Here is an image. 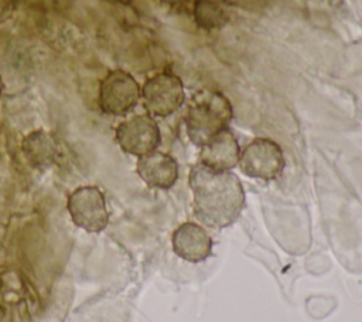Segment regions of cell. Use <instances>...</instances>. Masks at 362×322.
<instances>
[{"mask_svg": "<svg viewBox=\"0 0 362 322\" xmlns=\"http://www.w3.org/2000/svg\"><path fill=\"white\" fill-rule=\"evenodd\" d=\"M16 11V0H0V24L8 21Z\"/></svg>", "mask_w": 362, "mask_h": 322, "instance_id": "13", "label": "cell"}, {"mask_svg": "<svg viewBox=\"0 0 362 322\" xmlns=\"http://www.w3.org/2000/svg\"><path fill=\"white\" fill-rule=\"evenodd\" d=\"M239 157L240 145L228 127L199 147L198 162L216 171H232L238 165Z\"/></svg>", "mask_w": 362, "mask_h": 322, "instance_id": "10", "label": "cell"}, {"mask_svg": "<svg viewBox=\"0 0 362 322\" xmlns=\"http://www.w3.org/2000/svg\"><path fill=\"white\" fill-rule=\"evenodd\" d=\"M115 140L122 151L140 158L157 150L161 133L154 117L147 113L134 114L116 126Z\"/></svg>", "mask_w": 362, "mask_h": 322, "instance_id": "7", "label": "cell"}, {"mask_svg": "<svg viewBox=\"0 0 362 322\" xmlns=\"http://www.w3.org/2000/svg\"><path fill=\"white\" fill-rule=\"evenodd\" d=\"M21 153L31 168L45 169L51 167L59 154V145L52 133L38 129L24 136Z\"/></svg>", "mask_w": 362, "mask_h": 322, "instance_id": "11", "label": "cell"}, {"mask_svg": "<svg viewBox=\"0 0 362 322\" xmlns=\"http://www.w3.org/2000/svg\"><path fill=\"white\" fill-rule=\"evenodd\" d=\"M141 88L129 72L123 69L110 71L99 85L98 105L109 116H126L139 103Z\"/></svg>", "mask_w": 362, "mask_h": 322, "instance_id": "5", "label": "cell"}, {"mask_svg": "<svg viewBox=\"0 0 362 322\" xmlns=\"http://www.w3.org/2000/svg\"><path fill=\"white\" fill-rule=\"evenodd\" d=\"M233 13L232 0H194L192 14L195 24L205 31L219 30L226 25Z\"/></svg>", "mask_w": 362, "mask_h": 322, "instance_id": "12", "label": "cell"}, {"mask_svg": "<svg viewBox=\"0 0 362 322\" xmlns=\"http://www.w3.org/2000/svg\"><path fill=\"white\" fill-rule=\"evenodd\" d=\"M286 160L280 145L266 137H257L249 141L243 150L238 167L240 172L253 179L273 181L284 169Z\"/></svg>", "mask_w": 362, "mask_h": 322, "instance_id": "3", "label": "cell"}, {"mask_svg": "<svg viewBox=\"0 0 362 322\" xmlns=\"http://www.w3.org/2000/svg\"><path fill=\"white\" fill-rule=\"evenodd\" d=\"M158 1L171 8H181V7H185L187 4H189L191 1L194 3V0H158Z\"/></svg>", "mask_w": 362, "mask_h": 322, "instance_id": "14", "label": "cell"}, {"mask_svg": "<svg viewBox=\"0 0 362 322\" xmlns=\"http://www.w3.org/2000/svg\"><path fill=\"white\" fill-rule=\"evenodd\" d=\"M72 222L88 233H99L109 225V210L103 192L96 185L75 188L66 199Z\"/></svg>", "mask_w": 362, "mask_h": 322, "instance_id": "4", "label": "cell"}, {"mask_svg": "<svg viewBox=\"0 0 362 322\" xmlns=\"http://www.w3.org/2000/svg\"><path fill=\"white\" fill-rule=\"evenodd\" d=\"M0 287H1V278H0Z\"/></svg>", "mask_w": 362, "mask_h": 322, "instance_id": "18", "label": "cell"}, {"mask_svg": "<svg viewBox=\"0 0 362 322\" xmlns=\"http://www.w3.org/2000/svg\"><path fill=\"white\" fill-rule=\"evenodd\" d=\"M4 319V308L0 305V322H3Z\"/></svg>", "mask_w": 362, "mask_h": 322, "instance_id": "16", "label": "cell"}, {"mask_svg": "<svg viewBox=\"0 0 362 322\" xmlns=\"http://www.w3.org/2000/svg\"><path fill=\"white\" fill-rule=\"evenodd\" d=\"M171 247L184 261L202 263L212 256L214 240L204 225L187 220L173 230Z\"/></svg>", "mask_w": 362, "mask_h": 322, "instance_id": "8", "label": "cell"}, {"mask_svg": "<svg viewBox=\"0 0 362 322\" xmlns=\"http://www.w3.org/2000/svg\"><path fill=\"white\" fill-rule=\"evenodd\" d=\"M117 1H120V3H129L130 0H117Z\"/></svg>", "mask_w": 362, "mask_h": 322, "instance_id": "17", "label": "cell"}, {"mask_svg": "<svg viewBox=\"0 0 362 322\" xmlns=\"http://www.w3.org/2000/svg\"><path fill=\"white\" fill-rule=\"evenodd\" d=\"M188 185L198 222L211 229L230 226L245 208V189L232 171H216L199 162L189 169Z\"/></svg>", "mask_w": 362, "mask_h": 322, "instance_id": "1", "label": "cell"}, {"mask_svg": "<svg viewBox=\"0 0 362 322\" xmlns=\"http://www.w3.org/2000/svg\"><path fill=\"white\" fill-rule=\"evenodd\" d=\"M141 100L147 114L151 117H167L185 102L184 85L175 73H156L143 83Z\"/></svg>", "mask_w": 362, "mask_h": 322, "instance_id": "6", "label": "cell"}, {"mask_svg": "<svg viewBox=\"0 0 362 322\" xmlns=\"http://www.w3.org/2000/svg\"><path fill=\"white\" fill-rule=\"evenodd\" d=\"M136 172L148 188L170 189L178 181V162L173 155L156 150L137 158Z\"/></svg>", "mask_w": 362, "mask_h": 322, "instance_id": "9", "label": "cell"}, {"mask_svg": "<svg viewBox=\"0 0 362 322\" xmlns=\"http://www.w3.org/2000/svg\"><path fill=\"white\" fill-rule=\"evenodd\" d=\"M233 117V107L229 99L215 89L195 92L185 112V130L189 141L198 147L228 129Z\"/></svg>", "mask_w": 362, "mask_h": 322, "instance_id": "2", "label": "cell"}, {"mask_svg": "<svg viewBox=\"0 0 362 322\" xmlns=\"http://www.w3.org/2000/svg\"><path fill=\"white\" fill-rule=\"evenodd\" d=\"M3 90H4V83H3V79H1V75H0V99H1Z\"/></svg>", "mask_w": 362, "mask_h": 322, "instance_id": "15", "label": "cell"}]
</instances>
